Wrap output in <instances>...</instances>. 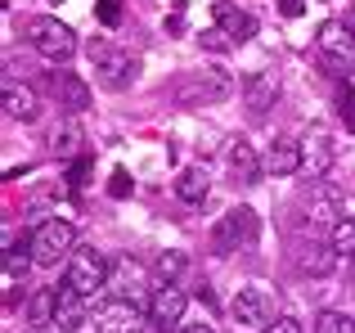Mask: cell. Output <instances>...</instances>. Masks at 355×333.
Returning a JSON list of instances; mask_svg holds the SVG:
<instances>
[{"mask_svg":"<svg viewBox=\"0 0 355 333\" xmlns=\"http://www.w3.org/2000/svg\"><path fill=\"white\" fill-rule=\"evenodd\" d=\"M27 266H36L32 262V248H23V244H14L9 239V248H5V289L14 293V284L27 275Z\"/></svg>","mask_w":355,"mask_h":333,"instance_id":"cell-23","label":"cell"},{"mask_svg":"<svg viewBox=\"0 0 355 333\" xmlns=\"http://www.w3.org/2000/svg\"><path fill=\"white\" fill-rule=\"evenodd\" d=\"M175 333H216V329H211V325H180Z\"/></svg>","mask_w":355,"mask_h":333,"instance_id":"cell-36","label":"cell"},{"mask_svg":"<svg viewBox=\"0 0 355 333\" xmlns=\"http://www.w3.org/2000/svg\"><path fill=\"white\" fill-rule=\"evenodd\" d=\"M207 189H211V180H207L202 166H184V171L175 176V194H180L184 203H202V198H207Z\"/></svg>","mask_w":355,"mask_h":333,"instance_id":"cell-22","label":"cell"},{"mask_svg":"<svg viewBox=\"0 0 355 333\" xmlns=\"http://www.w3.org/2000/svg\"><path fill=\"white\" fill-rule=\"evenodd\" d=\"M275 99H279V72L275 68L248 72V81H243V104H248V113L252 117H266Z\"/></svg>","mask_w":355,"mask_h":333,"instance_id":"cell-11","label":"cell"},{"mask_svg":"<svg viewBox=\"0 0 355 333\" xmlns=\"http://www.w3.org/2000/svg\"><path fill=\"white\" fill-rule=\"evenodd\" d=\"M230 166H234L239 185H252V180H261V166H266V162L257 158V149H252L248 140H234V144H230Z\"/></svg>","mask_w":355,"mask_h":333,"instance_id":"cell-21","label":"cell"},{"mask_svg":"<svg viewBox=\"0 0 355 333\" xmlns=\"http://www.w3.org/2000/svg\"><path fill=\"white\" fill-rule=\"evenodd\" d=\"M315 45H320L324 63H329V72H338V77H351L355 72V14L347 18H329V23L315 32Z\"/></svg>","mask_w":355,"mask_h":333,"instance_id":"cell-2","label":"cell"},{"mask_svg":"<svg viewBox=\"0 0 355 333\" xmlns=\"http://www.w3.org/2000/svg\"><path fill=\"white\" fill-rule=\"evenodd\" d=\"M108 275H113V266H108L95 248H77V253H72V262H68L63 284H72L81 298H95L99 289H108Z\"/></svg>","mask_w":355,"mask_h":333,"instance_id":"cell-5","label":"cell"},{"mask_svg":"<svg viewBox=\"0 0 355 333\" xmlns=\"http://www.w3.org/2000/svg\"><path fill=\"white\" fill-rule=\"evenodd\" d=\"M252 239H257V212L252 207H230L225 216L216 221V230H211V253H234V248H248Z\"/></svg>","mask_w":355,"mask_h":333,"instance_id":"cell-6","label":"cell"},{"mask_svg":"<svg viewBox=\"0 0 355 333\" xmlns=\"http://www.w3.org/2000/svg\"><path fill=\"white\" fill-rule=\"evenodd\" d=\"M202 45H207V50H230V36L220 32V27H211V32H202Z\"/></svg>","mask_w":355,"mask_h":333,"instance_id":"cell-32","label":"cell"},{"mask_svg":"<svg viewBox=\"0 0 355 333\" xmlns=\"http://www.w3.org/2000/svg\"><path fill=\"white\" fill-rule=\"evenodd\" d=\"M211 18H216V27L230 36V45H243V41L257 36V18H252L248 9L230 5V0H216V5H211Z\"/></svg>","mask_w":355,"mask_h":333,"instance_id":"cell-16","label":"cell"},{"mask_svg":"<svg viewBox=\"0 0 355 333\" xmlns=\"http://www.w3.org/2000/svg\"><path fill=\"white\" fill-rule=\"evenodd\" d=\"M306 166V144L293 140V135H279V140H270L266 149V171L270 176H297Z\"/></svg>","mask_w":355,"mask_h":333,"instance_id":"cell-15","label":"cell"},{"mask_svg":"<svg viewBox=\"0 0 355 333\" xmlns=\"http://www.w3.org/2000/svg\"><path fill=\"white\" fill-rule=\"evenodd\" d=\"M234 90V81L225 77L220 68H198L180 81V104H216Z\"/></svg>","mask_w":355,"mask_h":333,"instance_id":"cell-7","label":"cell"},{"mask_svg":"<svg viewBox=\"0 0 355 333\" xmlns=\"http://www.w3.org/2000/svg\"><path fill=\"white\" fill-rule=\"evenodd\" d=\"M333 108H338V117L347 126H355V95H351V86H338V90H333Z\"/></svg>","mask_w":355,"mask_h":333,"instance_id":"cell-28","label":"cell"},{"mask_svg":"<svg viewBox=\"0 0 355 333\" xmlns=\"http://www.w3.org/2000/svg\"><path fill=\"white\" fill-rule=\"evenodd\" d=\"M315 333H355V316H347V311H324L315 320Z\"/></svg>","mask_w":355,"mask_h":333,"instance_id":"cell-26","label":"cell"},{"mask_svg":"<svg viewBox=\"0 0 355 333\" xmlns=\"http://www.w3.org/2000/svg\"><path fill=\"white\" fill-rule=\"evenodd\" d=\"M333 153H338V149H333L329 126H320V122H315L311 131H306V162H311V171H315V176H324V171L333 166Z\"/></svg>","mask_w":355,"mask_h":333,"instance_id":"cell-20","label":"cell"},{"mask_svg":"<svg viewBox=\"0 0 355 333\" xmlns=\"http://www.w3.org/2000/svg\"><path fill=\"white\" fill-rule=\"evenodd\" d=\"M86 325V298L72 284H54V333H77Z\"/></svg>","mask_w":355,"mask_h":333,"instance_id":"cell-13","label":"cell"},{"mask_svg":"<svg viewBox=\"0 0 355 333\" xmlns=\"http://www.w3.org/2000/svg\"><path fill=\"white\" fill-rule=\"evenodd\" d=\"M266 333H302V325H297V320H288V316H279L275 325H266Z\"/></svg>","mask_w":355,"mask_h":333,"instance_id":"cell-33","label":"cell"},{"mask_svg":"<svg viewBox=\"0 0 355 333\" xmlns=\"http://www.w3.org/2000/svg\"><path fill=\"white\" fill-rule=\"evenodd\" d=\"M95 333H144V316H139L135 302L113 298L95 311Z\"/></svg>","mask_w":355,"mask_h":333,"instance_id":"cell-10","label":"cell"},{"mask_svg":"<svg viewBox=\"0 0 355 333\" xmlns=\"http://www.w3.org/2000/svg\"><path fill=\"white\" fill-rule=\"evenodd\" d=\"M54 90H59V104H63L68 117H77V113L90 108V86L77 77V72H59V77H54Z\"/></svg>","mask_w":355,"mask_h":333,"instance_id":"cell-19","label":"cell"},{"mask_svg":"<svg viewBox=\"0 0 355 333\" xmlns=\"http://www.w3.org/2000/svg\"><path fill=\"white\" fill-rule=\"evenodd\" d=\"M184 307H189V298L175 284H157L153 298H148V325H157L162 333H175L184 325Z\"/></svg>","mask_w":355,"mask_h":333,"instance_id":"cell-8","label":"cell"},{"mask_svg":"<svg viewBox=\"0 0 355 333\" xmlns=\"http://www.w3.org/2000/svg\"><path fill=\"white\" fill-rule=\"evenodd\" d=\"M27 41H32V50L41 54V59H50V63H68L72 54H77V32H72L63 18H36L32 32H27Z\"/></svg>","mask_w":355,"mask_h":333,"instance_id":"cell-4","label":"cell"},{"mask_svg":"<svg viewBox=\"0 0 355 333\" xmlns=\"http://www.w3.org/2000/svg\"><path fill=\"white\" fill-rule=\"evenodd\" d=\"M293 262H297V271H302V275L324 280V275H333V266H338V248H333V244H320V239H297Z\"/></svg>","mask_w":355,"mask_h":333,"instance_id":"cell-12","label":"cell"},{"mask_svg":"<svg viewBox=\"0 0 355 333\" xmlns=\"http://www.w3.org/2000/svg\"><path fill=\"white\" fill-rule=\"evenodd\" d=\"M230 311H234V320L239 325H248V329H257V325H275V298H270L261 284H248V289H239V298L230 302Z\"/></svg>","mask_w":355,"mask_h":333,"instance_id":"cell-9","label":"cell"},{"mask_svg":"<svg viewBox=\"0 0 355 333\" xmlns=\"http://www.w3.org/2000/svg\"><path fill=\"white\" fill-rule=\"evenodd\" d=\"M77 140H81V131L77 126H54V135H50V149L59 153V158H72V153H77Z\"/></svg>","mask_w":355,"mask_h":333,"instance_id":"cell-25","label":"cell"},{"mask_svg":"<svg viewBox=\"0 0 355 333\" xmlns=\"http://www.w3.org/2000/svg\"><path fill=\"white\" fill-rule=\"evenodd\" d=\"M86 171H90V162H86V158H81L77 166H72V176H68V180H72V185H77V189H81V185H86V180H90V176H86Z\"/></svg>","mask_w":355,"mask_h":333,"instance_id":"cell-34","label":"cell"},{"mask_svg":"<svg viewBox=\"0 0 355 333\" xmlns=\"http://www.w3.org/2000/svg\"><path fill=\"white\" fill-rule=\"evenodd\" d=\"M32 320L36 325H54V289H45V293L32 298Z\"/></svg>","mask_w":355,"mask_h":333,"instance_id":"cell-27","label":"cell"},{"mask_svg":"<svg viewBox=\"0 0 355 333\" xmlns=\"http://www.w3.org/2000/svg\"><path fill=\"white\" fill-rule=\"evenodd\" d=\"M279 9H284L288 18H297V14H302V0H279Z\"/></svg>","mask_w":355,"mask_h":333,"instance_id":"cell-35","label":"cell"},{"mask_svg":"<svg viewBox=\"0 0 355 333\" xmlns=\"http://www.w3.org/2000/svg\"><path fill=\"white\" fill-rule=\"evenodd\" d=\"M95 14H99V23H104V27H117V18H121V0H99Z\"/></svg>","mask_w":355,"mask_h":333,"instance_id":"cell-30","label":"cell"},{"mask_svg":"<svg viewBox=\"0 0 355 333\" xmlns=\"http://www.w3.org/2000/svg\"><path fill=\"white\" fill-rule=\"evenodd\" d=\"M302 207H311L306 216L315 221V225H338V207H342V198H338V189H333L329 180H311V189H302Z\"/></svg>","mask_w":355,"mask_h":333,"instance_id":"cell-14","label":"cell"},{"mask_svg":"<svg viewBox=\"0 0 355 333\" xmlns=\"http://www.w3.org/2000/svg\"><path fill=\"white\" fill-rule=\"evenodd\" d=\"M108 194H113V198H126V194H130V176H126V171H113V180H108Z\"/></svg>","mask_w":355,"mask_h":333,"instance_id":"cell-31","label":"cell"},{"mask_svg":"<svg viewBox=\"0 0 355 333\" xmlns=\"http://www.w3.org/2000/svg\"><path fill=\"white\" fill-rule=\"evenodd\" d=\"M90 63H95L99 86H108V90H126L130 81H135V72H139L135 54L117 50V45H108V41H90Z\"/></svg>","mask_w":355,"mask_h":333,"instance_id":"cell-3","label":"cell"},{"mask_svg":"<svg viewBox=\"0 0 355 333\" xmlns=\"http://www.w3.org/2000/svg\"><path fill=\"white\" fill-rule=\"evenodd\" d=\"M27 248H32V262L41 266V271H54L59 262H72V253H77V230H72V221H41V225L32 230V239H27Z\"/></svg>","mask_w":355,"mask_h":333,"instance_id":"cell-1","label":"cell"},{"mask_svg":"<svg viewBox=\"0 0 355 333\" xmlns=\"http://www.w3.org/2000/svg\"><path fill=\"white\" fill-rule=\"evenodd\" d=\"M333 248H338V257H347V262H355V216H342L338 225H333Z\"/></svg>","mask_w":355,"mask_h":333,"instance_id":"cell-24","label":"cell"},{"mask_svg":"<svg viewBox=\"0 0 355 333\" xmlns=\"http://www.w3.org/2000/svg\"><path fill=\"white\" fill-rule=\"evenodd\" d=\"M5 113L14 117V122H36V113H41L36 90L23 86V81H14V77H5Z\"/></svg>","mask_w":355,"mask_h":333,"instance_id":"cell-18","label":"cell"},{"mask_svg":"<svg viewBox=\"0 0 355 333\" xmlns=\"http://www.w3.org/2000/svg\"><path fill=\"white\" fill-rule=\"evenodd\" d=\"M108 289H113L117 298H126V302H139L144 298V266L130 262V257H121L113 266V275H108Z\"/></svg>","mask_w":355,"mask_h":333,"instance_id":"cell-17","label":"cell"},{"mask_svg":"<svg viewBox=\"0 0 355 333\" xmlns=\"http://www.w3.org/2000/svg\"><path fill=\"white\" fill-rule=\"evenodd\" d=\"M180 271H184V253H162V257H157V275H162V284H171Z\"/></svg>","mask_w":355,"mask_h":333,"instance_id":"cell-29","label":"cell"}]
</instances>
